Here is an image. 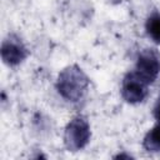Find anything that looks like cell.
I'll return each instance as SVG.
<instances>
[{
	"label": "cell",
	"instance_id": "cell-1",
	"mask_svg": "<svg viewBox=\"0 0 160 160\" xmlns=\"http://www.w3.org/2000/svg\"><path fill=\"white\" fill-rule=\"evenodd\" d=\"M89 78L78 65H70L61 70L56 80L58 92L68 101H80L88 91Z\"/></svg>",
	"mask_w": 160,
	"mask_h": 160
},
{
	"label": "cell",
	"instance_id": "cell-2",
	"mask_svg": "<svg viewBox=\"0 0 160 160\" xmlns=\"http://www.w3.org/2000/svg\"><path fill=\"white\" fill-rule=\"evenodd\" d=\"M90 136L91 131L88 120L82 116H75L65 128L64 142L70 151H79L88 145Z\"/></svg>",
	"mask_w": 160,
	"mask_h": 160
},
{
	"label": "cell",
	"instance_id": "cell-3",
	"mask_svg": "<svg viewBox=\"0 0 160 160\" xmlns=\"http://www.w3.org/2000/svg\"><path fill=\"white\" fill-rule=\"evenodd\" d=\"M135 71L150 85L160 74V52L156 49L148 48L139 52Z\"/></svg>",
	"mask_w": 160,
	"mask_h": 160
},
{
	"label": "cell",
	"instance_id": "cell-4",
	"mask_svg": "<svg viewBox=\"0 0 160 160\" xmlns=\"http://www.w3.org/2000/svg\"><path fill=\"white\" fill-rule=\"evenodd\" d=\"M149 84L134 70L128 72L122 79L121 96L129 104H138L145 100Z\"/></svg>",
	"mask_w": 160,
	"mask_h": 160
},
{
	"label": "cell",
	"instance_id": "cell-5",
	"mask_svg": "<svg viewBox=\"0 0 160 160\" xmlns=\"http://www.w3.org/2000/svg\"><path fill=\"white\" fill-rule=\"evenodd\" d=\"M28 55L29 51L18 35L10 34L4 39L1 44V59L6 65L16 66L21 64L28 58Z\"/></svg>",
	"mask_w": 160,
	"mask_h": 160
},
{
	"label": "cell",
	"instance_id": "cell-6",
	"mask_svg": "<svg viewBox=\"0 0 160 160\" xmlns=\"http://www.w3.org/2000/svg\"><path fill=\"white\" fill-rule=\"evenodd\" d=\"M142 146L146 151L160 152V122L148 131L142 140Z\"/></svg>",
	"mask_w": 160,
	"mask_h": 160
},
{
	"label": "cell",
	"instance_id": "cell-7",
	"mask_svg": "<svg viewBox=\"0 0 160 160\" xmlns=\"http://www.w3.org/2000/svg\"><path fill=\"white\" fill-rule=\"evenodd\" d=\"M145 30L148 36L156 44H160V12L154 11L146 19Z\"/></svg>",
	"mask_w": 160,
	"mask_h": 160
},
{
	"label": "cell",
	"instance_id": "cell-8",
	"mask_svg": "<svg viewBox=\"0 0 160 160\" xmlns=\"http://www.w3.org/2000/svg\"><path fill=\"white\" fill-rule=\"evenodd\" d=\"M154 116L155 119L158 120V122H160V98L158 99L156 104H155V108H154Z\"/></svg>",
	"mask_w": 160,
	"mask_h": 160
}]
</instances>
